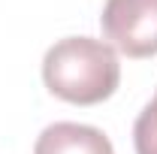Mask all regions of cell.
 <instances>
[{
    "instance_id": "6da1fadb",
    "label": "cell",
    "mask_w": 157,
    "mask_h": 154,
    "mask_svg": "<svg viewBox=\"0 0 157 154\" xmlns=\"http://www.w3.org/2000/svg\"><path fill=\"white\" fill-rule=\"evenodd\" d=\"M42 82L55 97L76 106H97L118 91L121 64L103 39L67 37L42 58Z\"/></svg>"
},
{
    "instance_id": "7a4b0ae2",
    "label": "cell",
    "mask_w": 157,
    "mask_h": 154,
    "mask_svg": "<svg viewBox=\"0 0 157 154\" xmlns=\"http://www.w3.org/2000/svg\"><path fill=\"white\" fill-rule=\"evenodd\" d=\"M103 37L127 58L157 55V0H106Z\"/></svg>"
},
{
    "instance_id": "3957f363",
    "label": "cell",
    "mask_w": 157,
    "mask_h": 154,
    "mask_svg": "<svg viewBox=\"0 0 157 154\" xmlns=\"http://www.w3.org/2000/svg\"><path fill=\"white\" fill-rule=\"evenodd\" d=\"M33 154H115L109 136L91 124L58 121L39 133Z\"/></svg>"
},
{
    "instance_id": "277c9868",
    "label": "cell",
    "mask_w": 157,
    "mask_h": 154,
    "mask_svg": "<svg viewBox=\"0 0 157 154\" xmlns=\"http://www.w3.org/2000/svg\"><path fill=\"white\" fill-rule=\"evenodd\" d=\"M133 145L136 154H157V94L133 124Z\"/></svg>"
}]
</instances>
